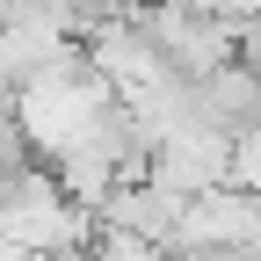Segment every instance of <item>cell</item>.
<instances>
[{
    "mask_svg": "<svg viewBox=\"0 0 261 261\" xmlns=\"http://www.w3.org/2000/svg\"><path fill=\"white\" fill-rule=\"evenodd\" d=\"M87 218H94V232H123V240H145V247L167 254V247H174L181 203H174V196H160V189H145V181H116Z\"/></svg>",
    "mask_w": 261,
    "mask_h": 261,
    "instance_id": "cell-1",
    "label": "cell"
},
{
    "mask_svg": "<svg viewBox=\"0 0 261 261\" xmlns=\"http://www.w3.org/2000/svg\"><path fill=\"white\" fill-rule=\"evenodd\" d=\"M232 65H247V73H254V80H261V15H254V22H240V29H232Z\"/></svg>",
    "mask_w": 261,
    "mask_h": 261,
    "instance_id": "cell-2",
    "label": "cell"
},
{
    "mask_svg": "<svg viewBox=\"0 0 261 261\" xmlns=\"http://www.w3.org/2000/svg\"><path fill=\"white\" fill-rule=\"evenodd\" d=\"M22 261H80V254H22Z\"/></svg>",
    "mask_w": 261,
    "mask_h": 261,
    "instance_id": "cell-3",
    "label": "cell"
}]
</instances>
